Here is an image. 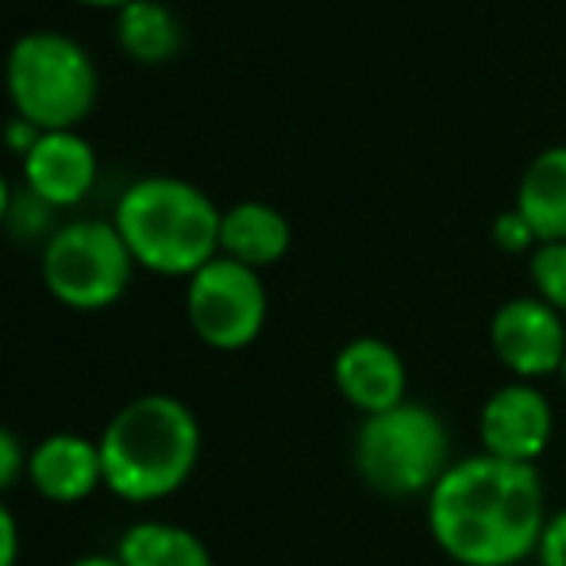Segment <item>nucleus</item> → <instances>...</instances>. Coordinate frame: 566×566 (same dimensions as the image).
Returning a JSON list of instances; mask_svg holds the SVG:
<instances>
[{
	"label": "nucleus",
	"mask_w": 566,
	"mask_h": 566,
	"mask_svg": "<svg viewBox=\"0 0 566 566\" xmlns=\"http://www.w3.org/2000/svg\"><path fill=\"white\" fill-rule=\"evenodd\" d=\"M547 490L536 467L478 451L454 459L424 497L432 544L459 566H521L547 524Z\"/></svg>",
	"instance_id": "1"
},
{
	"label": "nucleus",
	"mask_w": 566,
	"mask_h": 566,
	"mask_svg": "<svg viewBox=\"0 0 566 566\" xmlns=\"http://www.w3.org/2000/svg\"><path fill=\"white\" fill-rule=\"evenodd\" d=\"M105 490L119 501L147 505L178 493L201 459V424L170 394H143L116 409L97 436Z\"/></svg>",
	"instance_id": "2"
},
{
	"label": "nucleus",
	"mask_w": 566,
	"mask_h": 566,
	"mask_svg": "<svg viewBox=\"0 0 566 566\" xmlns=\"http://www.w3.org/2000/svg\"><path fill=\"white\" fill-rule=\"evenodd\" d=\"M220 217L205 189L186 178H139L119 193L116 231L135 266L163 277H193L220 254Z\"/></svg>",
	"instance_id": "3"
},
{
	"label": "nucleus",
	"mask_w": 566,
	"mask_h": 566,
	"mask_svg": "<svg viewBox=\"0 0 566 566\" xmlns=\"http://www.w3.org/2000/svg\"><path fill=\"white\" fill-rule=\"evenodd\" d=\"M366 490L389 501L428 497L451 467V432L424 401H405L378 417H363L350 443Z\"/></svg>",
	"instance_id": "4"
},
{
	"label": "nucleus",
	"mask_w": 566,
	"mask_h": 566,
	"mask_svg": "<svg viewBox=\"0 0 566 566\" xmlns=\"http://www.w3.org/2000/svg\"><path fill=\"white\" fill-rule=\"evenodd\" d=\"M4 85L15 116L39 132H74L97 105V66L77 39L59 31H28L12 43Z\"/></svg>",
	"instance_id": "5"
},
{
	"label": "nucleus",
	"mask_w": 566,
	"mask_h": 566,
	"mask_svg": "<svg viewBox=\"0 0 566 566\" xmlns=\"http://www.w3.org/2000/svg\"><path fill=\"white\" fill-rule=\"evenodd\" d=\"M43 285L54 301L77 313L116 305L135 274L124 235L108 220H74L51 231L43 243Z\"/></svg>",
	"instance_id": "6"
},
{
	"label": "nucleus",
	"mask_w": 566,
	"mask_h": 566,
	"mask_svg": "<svg viewBox=\"0 0 566 566\" xmlns=\"http://www.w3.org/2000/svg\"><path fill=\"white\" fill-rule=\"evenodd\" d=\"M186 316L197 339L212 350H243L262 336L270 316V297L262 274L235 259H217L201 266L186 285Z\"/></svg>",
	"instance_id": "7"
},
{
	"label": "nucleus",
	"mask_w": 566,
	"mask_h": 566,
	"mask_svg": "<svg viewBox=\"0 0 566 566\" xmlns=\"http://www.w3.org/2000/svg\"><path fill=\"white\" fill-rule=\"evenodd\" d=\"M490 347L516 381L539 386L544 378H555L566 363V316L536 293L509 297L490 316Z\"/></svg>",
	"instance_id": "8"
},
{
	"label": "nucleus",
	"mask_w": 566,
	"mask_h": 566,
	"mask_svg": "<svg viewBox=\"0 0 566 566\" xmlns=\"http://www.w3.org/2000/svg\"><path fill=\"white\" fill-rule=\"evenodd\" d=\"M555 436V409L536 381H505L478 409V443L485 454L536 467Z\"/></svg>",
	"instance_id": "9"
},
{
	"label": "nucleus",
	"mask_w": 566,
	"mask_h": 566,
	"mask_svg": "<svg viewBox=\"0 0 566 566\" xmlns=\"http://www.w3.org/2000/svg\"><path fill=\"white\" fill-rule=\"evenodd\" d=\"M339 397L363 417H378L409 401V366L394 343L378 336L347 339L332 358Z\"/></svg>",
	"instance_id": "10"
},
{
	"label": "nucleus",
	"mask_w": 566,
	"mask_h": 566,
	"mask_svg": "<svg viewBox=\"0 0 566 566\" xmlns=\"http://www.w3.org/2000/svg\"><path fill=\"white\" fill-rule=\"evenodd\" d=\"M28 482L51 505H82L105 485L97 440L77 432H51L28 454Z\"/></svg>",
	"instance_id": "11"
},
{
	"label": "nucleus",
	"mask_w": 566,
	"mask_h": 566,
	"mask_svg": "<svg viewBox=\"0 0 566 566\" xmlns=\"http://www.w3.org/2000/svg\"><path fill=\"white\" fill-rule=\"evenodd\" d=\"M20 163L23 186L51 209H74L97 181V155L77 132H43Z\"/></svg>",
	"instance_id": "12"
},
{
	"label": "nucleus",
	"mask_w": 566,
	"mask_h": 566,
	"mask_svg": "<svg viewBox=\"0 0 566 566\" xmlns=\"http://www.w3.org/2000/svg\"><path fill=\"white\" fill-rule=\"evenodd\" d=\"M293 243V228L274 205L239 201L220 217V254L251 270L274 266L285 259Z\"/></svg>",
	"instance_id": "13"
},
{
	"label": "nucleus",
	"mask_w": 566,
	"mask_h": 566,
	"mask_svg": "<svg viewBox=\"0 0 566 566\" xmlns=\"http://www.w3.org/2000/svg\"><path fill=\"white\" fill-rule=\"evenodd\" d=\"M513 209L528 220L536 243H563L566 239V143L544 147L524 166Z\"/></svg>",
	"instance_id": "14"
},
{
	"label": "nucleus",
	"mask_w": 566,
	"mask_h": 566,
	"mask_svg": "<svg viewBox=\"0 0 566 566\" xmlns=\"http://www.w3.org/2000/svg\"><path fill=\"white\" fill-rule=\"evenodd\" d=\"M119 566H217L197 532L170 521H139L119 536Z\"/></svg>",
	"instance_id": "15"
},
{
	"label": "nucleus",
	"mask_w": 566,
	"mask_h": 566,
	"mask_svg": "<svg viewBox=\"0 0 566 566\" xmlns=\"http://www.w3.org/2000/svg\"><path fill=\"white\" fill-rule=\"evenodd\" d=\"M116 39L127 59L143 62V66H163L186 43L178 15L163 0H132L127 8H119Z\"/></svg>",
	"instance_id": "16"
},
{
	"label": "nucleus",
	"mask_w": 566,
	"mask_h": 566,
	"mask_svg": "<svg viewBox=\"0 0 566 566\" xmlns=\"http://www.w3.org/2000/svg\"><path fill=\"white\" fill-rule=\"evenodd\" d=\"M528 274L536 285V297L566 316V239L563 243H539L528 254Z\"/></svg>",
	"instance_id": "17"
},
{
	"label": "nucleus",
	"mask_w": 566,
	"mask_h": 566,
	"mask_svg": "<svg viewBox=\"0 0 566 566\" xmlns=\"http://www.w3.org/2000/svg\"><path fill=\"white\" fill-rule=\"evenodd\" d=\"M51 205L46 201H39L31 189H23L20 197H12V209H8V220L4 224L12 228V235H23V239H31V235H43L46 224H51Z\"/></svg>",
	"instance_id": "18"
},
{
	"label": "nucleus",
	"mask_w": 566,
	"mask_h": 566,
	"mask_svg": "<svg viewBox=\"0 0 566 566\" xmlns=\"http://www.w3.org/2000/svg\"><path fill=\"white\" fill-rule=\"evenodd\" d=\"M28 454L31 451L23 448L20 436H15L8 424H0V497H4L15 482L28 478Z\"/></svg>",
	"instance_id": "19"
},
{
	"label": "nucleus",
	"mask_w": 566,
	"mask_h": 566,
	"mask_svg": "<svg viewBox=\"0 0 566 566\" xmlns=\"http://www.w3.org/2000/svg\"><path fill=\"white\" fill-rule=\"evenodd\" d=\"M493 243L501 247V251H509V254H524V251H536V235H532V228H528V220L521 217L516 209H509V212H501L497 220H493Z\"/></svg>",
	"instance_id": "20"
},
{
	"label": "nucleus",
	"mask_w": 566,
	"mask_h": 566,
	"mask_svg": "<svg viewBox=\"0 0 566 566\" xmlns=\"http://www.w3.org/2000/svg\"><path fill=\"white\" fill-rule=\"evenodd\" d=\"M536 563L539 566H566V509L547 516L544 536L536 547Z\"/></svg>",
	"instance_id": "21"
},
{
	"label": "nucleus",
	"mask_w": 566,
	"mask_h": 566,
	"mask_svg": "<svg viewBox=\"0 0 566 566\" xmlns=\"http://www.w3.org/2000/svg\"><path fill=\"white\" fill-rule=\"evenodd\" d=\"M39 135H43V132H39V127L31 124V119L12 116V119L4 124V147L12 150V155H20V158H23V155H28V150L39 143Z\"/></svg>",
	"instance_id": "22"
},
{
	"label": "nucleus",
	"mask_w": 566,
	"mask_h": 566,
	"mask_svg": "<svg viewBox=\"0 0 566 566\" xmlns=\"http://www.w3.org/2000/svg\"><path fill=\"white\" fill-rule=\"evenodd\" d=\"M15 559H20V524L0 497V566H15Z\"/></svg>",
	"instance_id": "23"
},
{
	"label": "nucleus",
	"mask_w": 566,
	"mask_h": 566,
	"mask_svg": "<svg viewBox=\"0 0 566 566\" xmlns=\"http://www.w3.org/2000/svg\"><path fill=\"white\" fill-rule=\"evenodd\" d=\"M70 566H119L116 555H82V559H74Z\"/></svg>",
	"instance_id": "24"
},
{
	"label": "nucleus",
	"mask_w": 566,
	"mask_h": 566,
	"mask_svg": "<svg viewBox=\"0 0 566 566\" xmlns=\"http://www.w3.org/2000/svg\"><path fill=\"white\" fill-rule=\"evenodd\" d=\"M12 189H8V181H4V174H0V224L8 220V209H12Z\"/></svg>",
	"instance_id": "25"
},
{
	"label": "nucleus",
	"mask_w": 566,
	"mask_h": 566,
	"mask_svg": "<svg viewBox=\"0 0 566 566\" xmlns=\"http://www.w3.org/2000/svg\"><path fill=\"white\" fill-rule=\"evenodd\" d=\"M77 4H90V8H127L132 0H77Z\"/></svg>",
	"instance_id": "26"
},
{
	"label": "nucleus",
	"mask_w": 566,
	"mask_h": 566,
	"mask_svg": "<svg viewBox=\"0 0 566 566\" xmlns=\"http://www.w3.org/2000/svg\"><path fill=\"white\" fill-rule=\"evenodd\" d=\"M559 378H563V386H566V363H563V370H559Z\"/></svg>",
	"instance_id": "27"
}]
</instances>
